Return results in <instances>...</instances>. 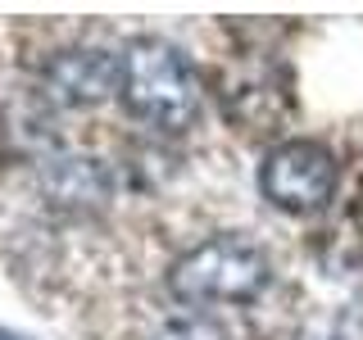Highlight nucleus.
<instances>
[{"label":"nucleus","instance_id":"3","mask_svg":"<svg viewBox=\"0 0 363 340\" xmlns=\"http://www.w3.org/2000/svg\"><path fill=\"white\" fill-rule=\"evenodd\" d=\"M259 191L281 213H313L336 191V154L323 141H281L259 168Z\"/></svg>","mask_w":363,"mask_h":340},{"label":"nucleus","instance_id":"1","mask_svg":"<svg viewBox=\"0 0 363 340\" xmlns=\"http://www.w3.org/2000/svg\"><path fill=\"white\" fill-rule=\"evenodd\" d=\"M123 100L132 118L159 132H182L200 113V77L173 41L136 37L123 50Z\"/></svg>","mask_w":363,"mask_h":340},{"label":"nucleus","instance_id":"6","mask_svg":"<svg viewBox=\"0 0 363 340\" xmlns=\"http://www.w3.org/2000/svg\"><path fill=\"white\" fill-rule=\"evenodd\" d=\"M150 340H227V336L218 322H209L200 313H177V317H164Z\"/></svg>","mask_w":363,"mask_h":340},{"label":"nucleus","instance_id":"5","mask_svg":"<svg viewBox=\"0 0 363 340\" xmlns=\"http://www.w3.org/2000/svg\"><path fill=\"white\" fill-rule=\"evenodd\" d=\"M41 186L60 209H100L109 200L113 181L105 173L100 159H86V154H64L55 159L50 168L41 173Z\"/></svg>","mask_w":363,"mask_h":340},{"label":"nucleus","instance_id":"4","mask_svg":"<svg viewBox=\"0 0 363 340\" xmlns=\"http://www.w3.org/2000/svg\"><path fill=\"white\" fill-rule=\"evenodd\" d=\"M41 86L55 105L86 109L123 91V55H109L100 45H68L55 50L41 68Z\"/></svg>","mask_w":363,"mask_h":340},{"label":"nucleus","instance_id":"7","mask_svg":"<svg viewBox=\"0 0 363 340\" xmlns=\"http://www.w3.org/2000/svg\"><path fill=\"white\" fill-rule=\"evenodd\" d=\"M0 340H28V336H18V332H0Z\"/></svg>","mask_w":363,"mask_h":340},{"label":"nucleus","instance_id":"2","mask_svg":"<svg viewBox=\"0 0 363 340\" xmlns=\"http://www.w3.org/2000/svg\"><path fill=\"white\" fill-rule=\"evenodd\" d=\"M268 286V254L245 236H209L168 268V290L182 304H250Z\"/></svg>","mask_w":363,"mask_h":340}]
</instances>
